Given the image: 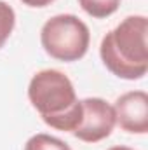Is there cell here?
I'll list each match as a JSON object with an SVG mask.
<instances>
[{
    "label": "cell",
    "instance_id": "3",
    "mask_svg": "<svg viewBox=\"0 0 148 150\" xmlns=\"http://www.w3.org/2000/svg\"><path fill=\"white\" fill-rule=\"evenodd\" d=\"M40 44L56 61L73 63L82 59L91 44L89 26L75 14H56L40 30Z\"/></svg>",
    "mask_w": 148,
    "mask_h": 150
},
{
    "label": "cell",
    "instance_id": "8",
    "mask_svg": "<svg viewBox=\"0 0 148 150\" xmlns=\"http://www.w3.org/2000/svg\"><path fill=\"white\" fill-rule=\"evenodd\" d=\"M14 26H16V12H14L12 5L0 0V49L11 38Z\"/></svg>",
    "mask_w": 148,
    "mask_h": 150
},
{
    "label": "cell",
    "instance_id": "7",
    "mask_svg": "<svg viewBox=\"0 0 148 150\" xmlns=\"http://www.w3.org/2000/svg\"><path fill=\"white\" fill-rule=\"evenodd\" d=\"M25 150H72L70 145L56 136H51L47 133H37L28 138L25 143Z\"/></svg>",
    "mask_w": 148,
    "mask_h": 150
},
{
    "label": "cell",
    "instance_id": "10",
    "mask_svg": "<svg viewBox=\"0 0 148 150\" xmlns=\"http://www.w3.org/2000/svg\"><path fill=\"white\" fill-rule=\"evenodd\" d=\"M108 150H134V149L125 147V145H115V147H111V149H108Z\"/></svg>",
    "mask_w": 148,
    "mask_h": 150
},
{
    "label": "cell",
    "instance_id": "6",
    "mask_svg": "<svg viewBox=\"0 0 148 150\" xmlns=\"http://www.w3.org/2000/svg\"><path fill=\"white\" fill-rule=\"evenodd\" d=\"M80 9L94 19H105L115 14L122 0H77Z\"/></svg>",
    "mask_w": 148,
    "mask_h": 150
},
{
    "label": "cell",
    "instance_id": "2",
    "mask_svg": "<svg viewBox=\"0 0 148 150\" xmlns=\"http://www.w3.org/2000/svg\"><path fill=\"white\" fill-rule=\"evenodd\" d=\"M28 100L49 127L66 133L78 127L82 103L66 74L54 68L37 72L28 84Z\"/></svg>",
    "mask_w": 148,
    "mask_h": 150
},
{
    "label": "cell",
    "instance_id": "5",
    "mask_svg": "<svg viewBox=\"0 0 148 150\" xmlns=\"http://www.w3.org/2000/svg\"><path fill=\"white\" fill-rule=\"evenodd\" d=\"M115 122L117 126L131 134L148 133V94L145 91H127L120 94L115 103Z\"/></svg>",
    "mask_w": 148,
    "mask_h": 150
},
{
    "label": "cell",
    "instance_id": "9",
    "mask_svg": "<svg viewBox=\"0 0 148 150\" xmlns=\"http://www.w3.org/2000/svg\"><path fill=\"white\" fill-rule=\"evenodd\" d=\"M25 5H28V7H35V9H42V7H47V5H51L52 2H56V0H21Z\"/></svg>",
    "mask_w": 148,
    "mask_h": 150
},
{
    "label": "cell",
    "instance_id": "4",
    "mask_svg": "<svg viewBox=\"0 0 148 150\" xmlns=\"http://www.w3.org/2000/svg\"><path fill=\"white\" fill-rule=\"evenodd\" d=\"M82 103V119L73 134L77 140L85 143H98L108 138L117 126L115 110L103 98H84Z\"/></svg>",
    "mask_w": 148,
    "mask_h": 150
},
{
    "label": "cell",
    "instance_id": "1",
    "mask_svg": "<svg viewBox=\"0 0 148 150\" xmlns=\"http://www.w3.org/2000/svg\"><path fill=\"white\" fill-rule=\"evenodd\" d=\"M148 19L143 14L124 18L99 44L106 70L124 80H140L148 72Z\"/></svg>",
    "mask_w": 148,
    "mask_h": 150
}]
</instances>
